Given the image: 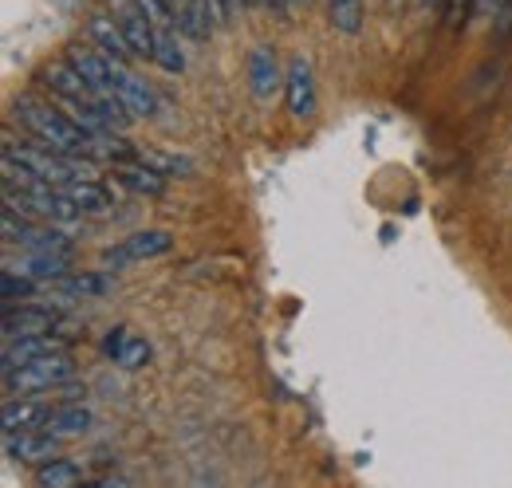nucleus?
<instances>
[{
    "label": "nucleus",
    "mask_w": 512,
    "mask_h": 488,
    "mask_svg": "<svg viewBox=\"0 0 512 488\" xmlns=\"http://www.w3.org/2000/svg\"><path fill=\"white\" fill-rule=\"evenodd\" d=\"M154 63L162 71H170V75H178L186 67V56H182V48L174 40V28H154Z\"/></svg>",
    "instance_id": "412c9836"
},
{
    "label": "nucleus",
    "mask_w": 512,
    "mask_h": 488,
    "mask_svg": "<svg viewBox=\"0 0 512 488\" xmlns=\"http://www.w3.org/2000/svg\"><path fill=\"white\" fill-rule=\"evenodd\" d=\"M501 0H473V20H497Z\"/></svg>",
    "instance_id": "c756f323"
},
{
    "label": "nucleus",
    "mask_w": 512,
    "mask_h": 488,
    "mask_svg": "<svg viewBox=\"0 0 512 488\" xmlns=\"http://www.w3.org/2000/svg\"><path fill=\"white\" fill-rule=\"evenodd\" d=\"M67 264H71V248L64 252H32L20 260V272H28L32 280H64L67 276Z\"/></svg>",
    "instance_id": "f3484780"
},
{
    "label": "nucleus",
    "mask_w": 512,
    "mask_h": 488,
    "mask_svg": "<svg viewBox=\"0 0 512 488\" xmlns=\"http://www.w3.org/2000/svg\"><path fill=\"white\" fill-rule=\"evenodd\" d=\"M4 453H8V461H20V465H44L60 453V433H52V429L4 433Z\"/></svg>",
    "instance_id": "39448f33"
},
{
    "label": "nucleus",
    "mask_w": 512,
    "mask_h": 488,
    "mask_svg": "<svg viewBox=\"0 0 512 488\" xmlns=\"http://www.w3.org/2000/svg\"><path fill=\"white\" fill-rule=\"evenodd\" d=\"M284 95H288V111L296 119H312L316 115V71L308 56H292L284 71Z\"/></svg>",
    "instance_id": "423d86ee"
},
{
    "label": "nucleus",
    "mask_w": 512,
    "mask_h": 488,
    "mask_svg": "<svg viewBox=\"0 0 512 488\" xmlns=\"http://www.w3.org/2000/svg\"><path fill=\"white\" fill-rule=\"evenodd\" d=\"M509 36H512V0H501V12H497V20H493V40L505 44Z\"/></svg>",
    "instance_id": "cd10ccee"
},
{
    "label": "nucleus",
    "mask_w": 512,
    "mask_h": 488,
    "mask_svg": "<svg viewBox=\"0 0 512 488\" xmlns=\"http://www.w3.org/2000/svg\"><path fill=\"white\" fill-rule=\"evenodd\" d=\"M60 323V311L44 304H8L4 307V335L20 339V335H48Z\"/></svg>",
    "instance_id": "1a4fd4ad"
},
{
    "label": "nucleus",
    "mask_w": 512,
    "mask_h": 488,
    "mask_svg": "<svg viewBox=\"0 0 512 488\" xmlns=\"http://www.w3.org/2000/svg\"><path fill=\"white\" fill-rule=\"evenodd\" d=\"M44 429H52V433H60V437H75V433L91 429V410H87V406H75V402H60V406L48 410Z\"/></svg>",
    "instance_id": "a211bd4d"
},
{
    "label": "nucleus",
    "mask_w": 512,
    "mask_h": 488,
    "mask_svg": "<svg viewBox=\"0 0 512 488\" xmlns=\"http://www.w3.org/2000/svg\"><path fill=\"white\" fill-rule=\"evenodd\" d=\"M292 4H308V0H292Z\"/></svg>",
    "instance_id": "f704fd0d"
},
{
    "label": "nucleus",
    "mask_w": 512,
    "mask_h": 488,
    "mask_svg": "<svg viewBox=\"0 0 512 488\" xmlns=\"http://www.w3.org/2000/svg\"><path fill=\"white\" fill-rule=\"evenodd\" d=\"M83 481H87L83 469L75 461H64V457H52V461H44L36 469V485L40 488H75L83 485Z\"/></svg>",
    "instance_id": "6ab92c4d"
},
{
    "label": "nucleus",
    "mask_w": 512,
    "mask_h": 488,
    "mask_svg": "<svg viewBox=\"0 0 512 488\" xmlns=\"http://www.w3.org/2000/svg\"><path fill=\"white\" fill-rule=\"evenodd\" d=\"M245 4H260V0H245Z\"/></svg>",
    "instance_id": "c9c22d12"
},
{
    "label": "nucleus",
    "mask_w": 512,
    "mask_h": 488,
    "mask_svg": "<svg viewBox=\"0 0 512 488\" xmlns=\"http://www.w3.org/2000/svg\"><path fill=\"white\" fill-rule=\"evenodd\" d=\"M67 63L95 87V91H115V60H107L95 44H71Z\"/></svg>",
    "instance_id": "9b49d317"
},
{
    "label": "nucleus",
    "mask_w": 512,
    "mask_h": 488,
    "mask_svg": "<svg viewBox=\"0 0 512 488\" xmlns=\"http://www.w3.org/2000/svg\"><path fill=\"white\" fill-rule=\"evenodd\" d=\"M260 4H264V8H268V12H284V8H288V4H292V0H260Z\"/></svg>",
    "instance_id": "473e14b6"
},
{
    "label": "nucleus",
    "mask_w": 512,
    "mask_h": 488,
    "mask_svg": "<svg viewBox=\"0 0 512 488\" xmlns=\"http://www.w3.org/2000/svg\"><path fill=\"white\" fill-rule=\"evenodd\" d=\"M67 292H79V296H103L107 288H111V280L107 276H99V272H83V276H64L60 280Z\"/></svg>",
    "instance_id": "b1692460"
},
{
    "label": "nucleus",
    "mask_w": 512,
    "mask_h": 488,
    "mask_svg": "<svg viewBox=\"0 0 512 488\" xmlns=\"http://www.w3.org/2000/svg\"><path fill=\"white\" fill-rule=\"evenodd\" d=\"M166 8H170L174 28L186 32L197 44H205L213 36V24L221 20L217 16V0H166Z\"/></svg>",
    "instance_id": "0eeeda50"
},
{
    "label": "nucleus",
    "mask_w": 512,
    "mask_h": 488,
    "mask_svg": "<svg viewBox=\"0 0 512 488\" xmlns=\"http://www.w3.org/2000/svg\"><path fill=\"white\" fill-rule=\"evenodd\" d=\"M130 343V331L127 327H115V331H107V339H103V351L119 363V355H123V347Z\"/></svg>",
    "instance_id": "c85d7f7f"
},
{
    "label": "nucleus",
    "mask_w": 512,
    "mask_h": 488,
    "mask_svg": "<svg viewBox=\"0 0 512 488\" xmlns=\"http://www.w3.org/2000/svg\"><path fill=\"white\" fill-rule=\"evenodd\" d=\"M67 197L79 205V213H111V193L103 189L99 182H67V185H60Z\"/></svg>",
    "instance_id": "aec40b11"
},
{
    "label": "nucleus",
    "mask_w": 512,
    "mask_h": 488,
    "mask_svg": "<svg viewBox=\"0 0 512 488\" xmlns=\"http://www.w3.org/2000/svg\"><path fill=\"white\" fill-rule=\"evenodd\" d=\"M40 79L48 83V91L56 95V99H64L67 107H75V103H87V99H95L99 91L71 67L67 60H56V63H48L44 71H40Z\"/></svg>",
    "instance_id": "9d476101"
},
{
    "label": "nucleus",
    "mask_w": 512,
    "mask_h": 488,
    "mask_svg": "<svg viewBox=\"0 0 512 488\" xmlns=\"http://www.w3.org/2000/svg\"><path fill=\"white\" fill-rule=\"evenodd\" d=\"M95 485H99V488H123V485H130V481H127V477H119V473H107V477H99Z\"/></svg>",
    "instance_id": "2f4dec72"
},
{
    "label": "nucleus",
    "mask_w": 512,
    "mask_h": 488,
    "mask_svg": "<svg viewBox=\"0 0 512 488\" xmlns=\"http://www.w3.org/2000/svg\"><path fill=\"white\" fill-rule=\"evenodd\" d=\"M52 351H67L64 335H20V339H8V351H4V374H12L20 363H28V359H40V355H52Z\"/></svg>",
    "instance_id": "f8f14e48"
},
{
    "label": "nucleus",
    "mask_w": 512,
    "mask_h": 488,
    "mask_svg": "<svg viewBox=\"0 0 512 488\" xmlns=\"http://www.w3.org/2000/svg\"><path fill=\"white\" fill-rule=\"evenodd\" d=\"M12 115L40 146L60 150V154H87L91 158V134L71 115H64L60 107H52V103H44L36 95H20L12 103Z\"/></svg>",
    "instance_id": "f257e3e1"
},
{
    "label": "nucleus",
    "mask_w": 512,
    "mask_h": 488,
    "mask_svg": "<svg viewBox=\"0 0 512 488\" xmlns=\"http://www.w3.org/2000/svg\"><path fill=\"white\" fill-rule=\"evenodd\" d=\"M87 40H91L107 60H115V63L134 60L127 32L119 28V20H115L111 12H91V16H87Z\"/></svg>",
    "instance_id": "6e6552de"
},
{
    "label": "nucleus",
    "mask_w": 512,
    "mask_h": 488,
    "mask_svg": "<svg viewBox=\"0 0 512 488\" xmlns=\"http://www.w3.org/2000/svg\"><path fill=\"white\" fill-rule=\"evenodd\" d=\"M115 178L119 185H127L130 193H146V197H158V193H166V174L162 170H154V166H146L142 158L138 162H115Z\"/></svg>",
    "instance_id": "2eb2a0df"
},
{
    "label": "nucleus",
    "mask_w": 512,
    "mask_h": 488,
    "mask_svg": "<svg viewBox=\"0 0 512 488\" xmlns=\"http://www.w3.org/2000/svg\"><path fill=\"white\" fill-rule=\"evenodd\" d=\"M75 378V363L67 351H52V355H40V359H28L20 363L12 374H4V386L12 394H40V390H60L64 382Z\"/></svg>",
    "instance_id": "f03ea898"
},
{
    "label": "nucleus",
    "mask_w": 512,
    "mask_h": 488,
    "mask_svg": "<svg viewBox=\"0 0 512 488\" xmlns=\"http://www.w3.org/2000/svg\"><path fill=\"white\" fill-rule=\"evenodd\" d=\"M48 410H52V406H44V402H32V398H20V402L12 398V402H4V410H0L4 433H20V429L44 426Z\"/></svg>",
    "instance_id": "dca6fc26"
},
{
    "label": "nucleus",
    "mask_w": 512,
    "mask_h": 488,
    "mask_svg": "<svg viewBox=\"0 0 512 488\" xmlns=\"http://www.w3.org/2000/svg\"><path fill=\"white\" fill-rule=\"evenodd\" d=\"M150 363V343L146 339H138V335H130V343L123 347V355H119V366H127V370H138V366Z\"/></svg>",
    "instance_id": "bb28decb"
},
{
    "label": "nucleus",
    "mask_w": 512,
    "mask_h": 488,
    "mask_svg": "<svg viewBox=\"0 0 512 488\" xmlns=\"http://www.w3.org/2000/svg\"><path fill=\"white\" fill-rule=\"evenodd\" d=\"M134 158H142L146 166H154V170H162V174H190L193 170L186 158H174V154H162V150H138Z\"/></svg>",
    "instance_id": "393cba45"
},
{
    "label": "nucleus",
    "mask_w": 512,
    "mask_h": 488,
    "mask_svg": "<svg viewBox=\"0 0 512 488\" xmlns=\"http://www.w3.org/2000/svg\"><path fill=\"white\" fill-rule=\"evenodd\" d=\"M327 16L335 32L355 36L363 28V0H327Z\"/></svg>",
    "instance_id": "4be33fe9"
},
{
    "label": "nucleus",
    "mask_w": 512,
    "mask_h": 488,
    "mask_svg": "<svg viewBox=\"0 0 512 488\" xmlns=\"http://www.w3.org/2000/svg\"><path fill=\"white\" fill-rule=\"evenodd\" d=\"M174 248V237L166 229H146V233H134L127 241L103 248V264L107 268H127V264H138V260H150V256H162Z\"/></svg>",
    "instance_id": "20e7f679"
},
{
    "label": "nucleus",
    "mask_w": 512,
    "mask_h": 488,
    "mask_svg": "<svg viewBox=\"0 0 512 488\" xmlns=\"http://www.w3.org/2000/svg\"><path fill=\"white\" fill-rule=\"evenodd\" d=\"M442 16H446V28L449 32H461L473 16V0H446L442 4Z\"/></svg>",
    "instance_id": "a878e982"
},
{
    "label": "nucleus",
    "mask_w": 512,
    "mask_h": 488,
    "mask_svg": "<svg viewBox=\"0 0 512 488\" xmlns=\"http://www.w3.org/2000/svg\"><path fill=\"white\" fill-rule=\"evenodd\" d=\"M426 4H430V8H442V4H446V0H426Z\"/></svg>",
    "instance_id": "72a5a7b5"
},
{
    "label": "nucleus",
    "mask_w": 512,
    "mask_h": 488,
    "mask_svg": "<svg viewBox=\"0 0 512 488\" xmlns=\"http://www.w3.org/2000/svg\"><path fill=\"white\" fill-rule=\"evenodd\" d=\"M249 83H253L256 99H272L280 87H284V75H280V63H276V52L268 44H256L249 52Z\"/></svg>",
    "instance_id": "ddd939ff"
},
{
    "label": "nucleus",
    "mask_w": 512,
    "mask_h": 488,
    "mask_svg": "<svg viewBox=\"0 0 512 488\" xmlns=\"http://www.w3.org/2000/svg\"><path fill=\"white\" fill-rule=\"evenodd\" d=\"M115 95L127 103L134 119H146V115H154V107H158L154 91H150L134 71H127V63H115Z\"/></svg>",
    "instance_id": "4468645a"
},
{
    "label": "nucleus",
    "mask_w": 512,
    "mask_h": 488,
    "mask_svg": "<svg viewBox=\"0 0 512 488\" xmlns=\"http://www.w3.org/2000/svg\"><path fill=\"white\" fill-rule=\"evenodd\" d=\"M241 8H245V0H217V16H221L225 24H229V20H233Z\"/></svg>",
    "instance_id": "7c9ffc66"
},
{
    "label": "nucleus",
    "mask_w": 512,
    "mask_h": 488,
    "mask_svg": "<svg viewBox=\"0 0 512 488\" xmlns=\"http://www.w3.org/2000/svg\"><path fill=\"white\" fill-rule=\"evenodd\" d=\"M0 296H4V307L16 304V300H32V296H36V280H32L28 272L8 268V272L0 276Z\"/></svg>",
    "instance_id": "5701e85b"
},
{
    "label": "nucleus",
    "mask_w": 512,
    "mask_h": 488,
    "mask_svg": "<svg viewBox=\"0 0 512 488\" xmlns=\"http://www.w3.org/2000/svg\"><path fill=\"white\" fill-rule=\"evenodd\" d=\"M107 8L119 20V28L127 32L134 60H154V20L142 8V0H107Z\"/></svg>",
    "instance_id": "7ed1b4c3"
}]
</instances>
